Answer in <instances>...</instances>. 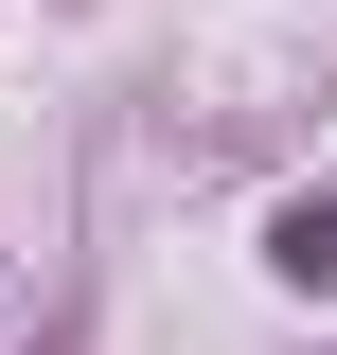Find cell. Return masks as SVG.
I'll use <instances>...</instances> for the list:
<instances>
[{
	"instance_id": "6da1fadb",
	"label": "cell",
	"mask_w": 337,
	"mask_h": 355,
	"mask_svg": "<svg viewBox=\"0 0 337 355\" xmlns=\"http://www.w3.org/2000/svg\"><path fill=\"white\" fill-rule=\"evenodd\" d=\"M266 266H284V284H337V196H284V214H266Z\"/></svg>"
}]
</instances>
